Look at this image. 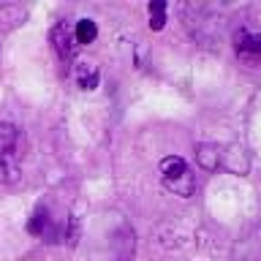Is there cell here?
Here are the masks:
<instances>
[{"label":"cell","mask_w":261,"mask_h":261,"mask_svg":"<svg viewBox=\"0 0 261 261\" xmlns=\"http://www.w3.org/2000/svg\"><path fill=\"white\" fill-rule=\"evenodd\" d=\"M19 163H16L14 155H0V182L3 185H14L19 179Z\"/></svg>","instance_id":"cell-8"},{"label":"cell","mask_w":261,"mask_h":261,"mask_svg":"<svg viewBox=\"0 0 261 261\" xmlns=\"http://www.w3.org/2000/svg\"><path fill=\"white\" fill-rule=\"evenodd\" d=\"M147 14H150V28L152 30L166 28V3H163V0H152V3L147 6Z\"/></svg>","instance_id":"cell-11"},{"label":"cell","mask_w":261,"mask_h":261,"mask_svg":"<svg viewBox=\"0 0 261 261\" xmlns=\"http://www.w3.org/2000/svg\"><path fill=\"white\" fill-rule=\"evenodd\" d=\"M163 188L166 191H171V193H177V196H191L193 193V188H196V179H193V174L188 171V174H182V177H177V179H163Z\"/></svg>","instance_id":"cell-9"},{"label":"cell","mask_w":261,"mask_h":261,"mask_svg":"<svg viewBox=\"0 0 261 261\" xmlns=\"http://www.w3.org/2000/svg\"><path fill=\"white\" fill-rule=\"evenodd\" d=\"M16 142H19V130L11 122H0V155H14Z\"/></svg>","instance_id":"cell-7"},{"label":"cell","mask_w":261,"mask_h":261,"mask_svg":"<svg viewBox=\"0 0 261 261\" xmlns=\"http://www.w3.org/2000/svg\"><path fill=\"white\" fill-rule=\"evenodd\" d=\"M188 163L179 158V155H169V158H163L161 161V174H163V179H177V177H182V174H188Z\"/></svg>","instance_id":"cell-6"},{"label":"cell","mask_w":261,"mask_h":261,"mask_svg":"<svg viewBox=\"0 0 261 261\" xmlns=\"http://www.w3.org/2000/svg\"><path fill=\"white\" fill-rule=\"evenodd\" d=\"M49 44H52L55 55L60 57L63 63L73 60V55H76V49H79L76 38H73V30H71L65 22H57L55 28L49 30Z\"/></svg>","instance_id":"cell-1"},{"label":"cell","mask_w":261,"mask_h":261,"mask_svg":"<svg viewBox=\"0 0 261 261\" xmlns=\"http://www.w3.org/2000/svg\"><path fill=\"white\" fill-rule=\"evenodd\" d=\"M98 36V28H95V22L93 19H79L76 22V30H73V38H76V44H93Z\"/></svg>","instance_id":"cell-10"},{"label":"cell","mask_w":261,"mask_h":261,"mask_svg":"<svg viewBox=\"0 0 261 261\" xmlns=\"http://www.w3.org/2000/svg\"><path fill=\"white\" fill-rule=\"evenodd\" d=\"M76 82L82 90H95L98 82H101V73H98V68L93 63H79L76 65Z\"/></svg>","instance_id":"cell-5"},{"label":"cell","mask_w":261,"mask_h":261,"mask_svg":"<svg viewBox=\"0 0 261 261\" xmlns=\"http://www.w3.org/2000/svg\"><path fill=\"white\" fill-rule=\"evenodd\" d=\"M196 163H199L204 171H215V169H220V147L212 144V142L196 144Z\"/></svg>","instance_id":"cell-3"},{"label":"cell","mask_w":261,"mask_h":261,"mask_svg":"<svg viewBox=\"0 0 261 261\" xmlns=\"http://www.w3.org/2000/svg\"><path fill=\"white\" fill-rule=\"evenodd\" d=\"M234 46L240 55H248V57H261V36L256 33H248V30H240L234 38Z\"/></svg>","instance_id":"cell-4"},{"label":"cell","mask_w":261,"mask_h":261,"mask_svg":"<svg viewBox=\"0 0 261 261\" xmlns=\"http://www.w3.org/2000/svg\"><path fill=\"white\" fill-rule=\"evenodd\" d=\"M220 166L228 169L231 174H248L250 169V161H248V152L242 147H220Z\"/></svg>","instance_id":"cell-2"}]
</instances>
